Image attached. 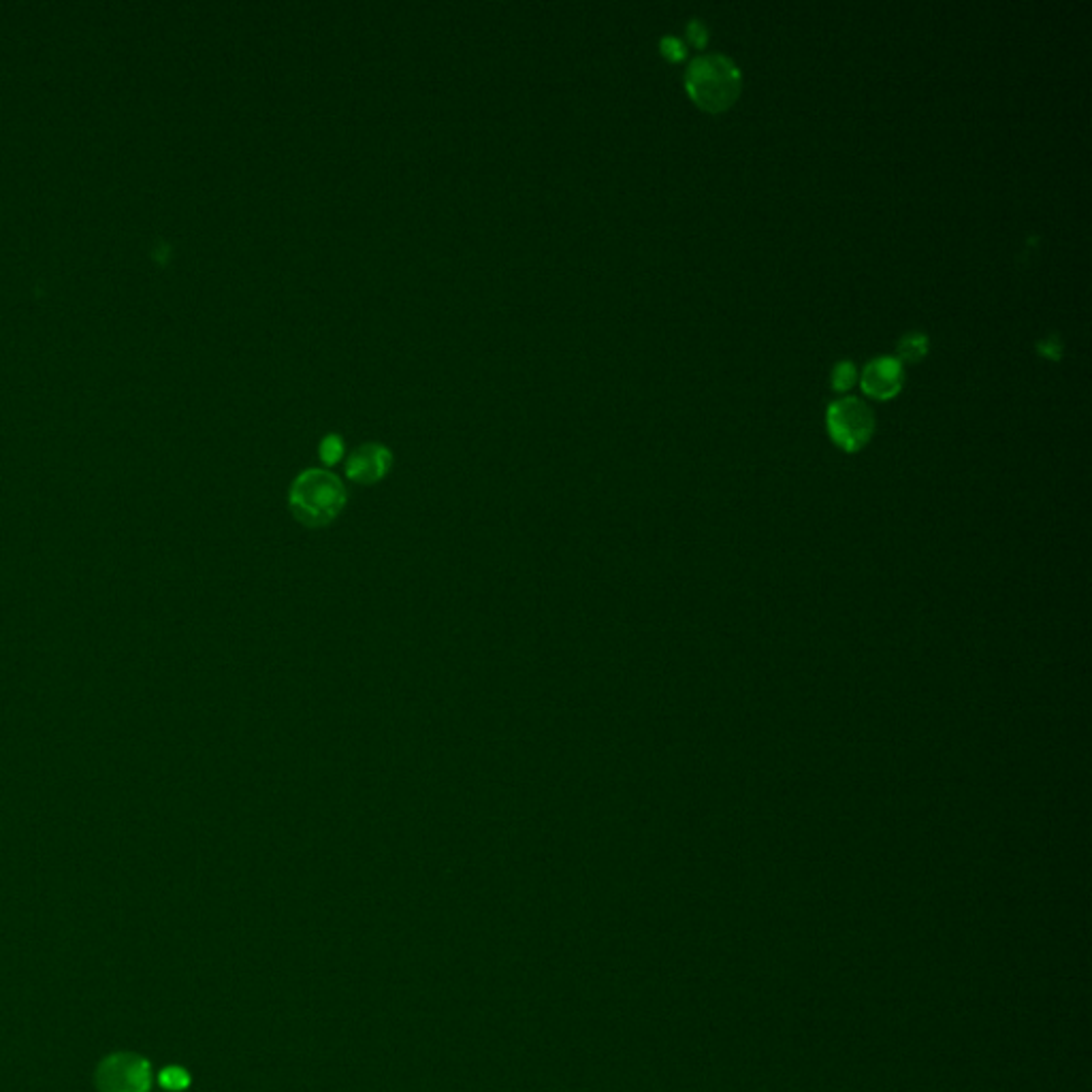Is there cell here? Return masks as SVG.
<instances>
[{
	"mask_svg": "<svg viewBox=\"0 0 1092 1092\" xmlns=\"http://www.w3.org/2000/svg\"><path fill=\"white\" fill-rule=\"evenodd\" d=\"M857 370L852 361H841L832 370V388L839 393H847L855 384Z\"/></svg>",
	"mask_w": 1092,
	"mask_h": 1092,
	"instance_id": "cell-8",
	"label": "cell"
},
{
	"mask_svg": "<svg viewBox=\"0 0 1092 1092\" xmlns=\"http://www.w3.org/2000/svg\"><path fill=\"white\" fill-rule=\"evenodd\" d=\"M320 461L325 465H336L342 461L344 456V440L338 436V433H329L327 438H322L320 442Z\"/></svg>",
	"mask_w": 1092,
	"mask_h": 1092,
	"instance_id": "cell-9",
	"label": "cell"
},
{
	"mask_svg": "<svg viewBox=\"0 0 1092 1092\" xmlns=\"http://www.w3.org/2000/svg\"><path fill=\"white\" fill-rule=\"evenodd\" d=\"M687 37H689V41L694 43L696 48H705L707 43H709V30H707V26H705V21H700V19H692V21H689V24H687Z\"/></svg>",
	"mask_w": 1092,
	"mask_h": 1092,
	"instance_id": "cell-12",
	"label": "cell"
},
{
	"mask_svg": "<svg viewBox=\"0 0 1092 1092\" xmlns=\"http://www.w3.org/2000/svg\"><path fill=\"white\" fill-rule=\"evenodd\" d=\"M150 1084V1063L141 1056H109L96 1072V1086L100 1092H148Z\"/></svg>",
	"mask_w": 1092,
	"mask_h": 1092,
	"instance_id": "cell-4",
	"label": "cell"
},
{
	"mask_svg": "<svg viewBox=\"0 0 1092 1092\" xmlns=\"http://www.w3.org/2000/svg\"><path fill=\"white\" fill-rule=\"evenodd\" d=\"M1039 352H1041L1043 356H1047V359H1052V361L1061 359V354H1063V344H1061V338H1058V336H1052V338L1043 340V342L1039 344Z\"/></svg>",
	"mask_w": 1092,
	"mask_h": 1092,
	"instance_id": "cell-13",
	"label": "cell"
},
{
	"mask_svg": "<svg viewBox=\"0 0 1092 1092\" xmlns=\"http://www.w3.org/2000/svg\"><path fill=\"white\" fill-rule=\"evenodd\" d=\"M393 453L382 444H363L354 449L346 461V476L356 485H376L391 472Z\"/></svg>",
	"mask_w": 1092,
	"mask_h": 1092,
	"instance_id": "cell-5",
	"label": "cell"
},
{
	"mask_svg": "<svg viewBox=\"0 0 1092 1092\" xmlns=\"http://www.w3.org/2000/svg\"><path fill=\"white\" fill-rule=\"evenodd\" d=\"M905 382V367L896 356H877L864 367L862 388L875 399L894 397Z\"/></svg>",
	"mask_w": 1092,
	"mask_h": 1092,
	"instance_id": "cell-6",
	"label": "cell"
},
{
	"mask_svg": "<svg viewBox=\"0 0 1092 1092\" xmlns=\"http://www.w3.org/2000/svg\"><path fill=\"white\" fill-rule=\"evenodd\" d=\"M346 487L340 478L320 467L301 472L288 491V508L306 528H327L346 508Z\"/></svg>",
	"mask_w": 1092,
	"mask_h": 1092,
	"instance_id": "cell-1",
	"label": "cell"
},
{
	"mask_svg": "<svg viewBox=\"0 0 1092 1092\" xmlns=\"http://www.w3.org/2000/svg\"><path fill=\"white\" fill-rule=\"evenodd\" d=\"M830 438L847 453L862 451L875 433V415L862 399L841 397L826 412Z\"/></svg>",
	"mask_w": 1092,
	"mask_h": 1092,
	"instance_id": "cell-3",
	"label": "cell"
},
{
	"mask_svg": "<svg viewBox=\"0 0 1092 1092\" xmlns=\"http://www.w3.org/2000/svg\"><path fill=\"white\" fill-rule=\"evenodd\" d=\"M660 50H662L666 58L673 60V62L683 60L687 55V46L678 37H664L660 41Z\"/></svg>",
	"mask_w": 1092,
	"mask_h": 1092,
	"instance_id": "cell-11",
	"label": "cell"
},
{
	"mask_svg": "<svg viewBox=\"0 0 1092 1092\" xmlns=\"http://www.w3.org/2000/svg\"><path fill=\"white\" fill-rule=\"evenodd\" d=\"M928 346H930V342H928L927 333H920V331L907 333V336L898 342L896 359H898L900 363H902V361L916 363V361H920V359H924V356H927Z\"/></svg>",
	"mask_w": 1092,
	"mask_h": 1092,
	"instance_id": "cell-7",
	"label": "cell"
},
{
	"mask_svg": "<svg viewBox=\"0 0 1092 1092\" xmlns=\"http://www.w3.org/2000/svg\"><path fill=\"white\" fill-rule=\"evenodd\" d=\"M159 1082L166 1090H184L188 1088V1084H191V1075L180 1067H166L164 1072H161Z\"/></svg>",
	"mask_w": 1092,
	"mask_h": 1092,
	"instance_id": "cell-10",
	"label": "cell"
},
{
	"mask_svg": "<svg viewBox=\"0 0 1092 1092\" xmlns=\"http://www.w3.org/2000/svg\"><path fill=\"white\" fill-rule=\"evenodd\" d=\"M685 88L698 107L719 114L737 103L743 91V75L728 55L705 54L689 64Z\"/></svg>",
	"mask_w": 1092,
	"mask_h": 1092,
	"instance_id": "cell-2",
	"label": "cell"
}]
</instances>
